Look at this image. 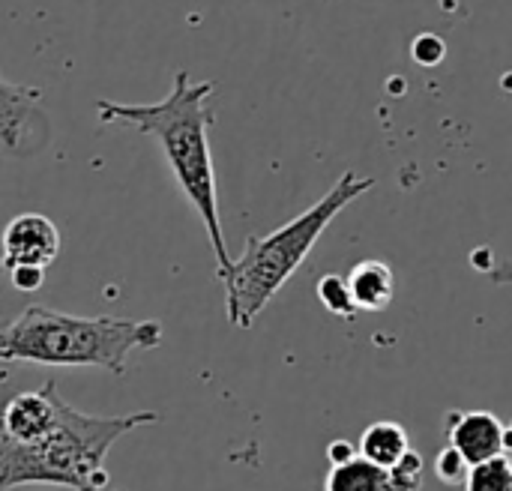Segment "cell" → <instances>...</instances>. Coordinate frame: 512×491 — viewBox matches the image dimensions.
Returning a JSON list of instances; mask_svg holds the SVG:
<instances>
[{"mask_svg": "<svg viewBox=\"0 0 512 491\" xmlns=\"http://www.w3.org/2000/svg\"><path fill=\"white\" fill-rule=\"evenodd\" d=\"M42 90L0 75V147L27 156L48 138V114L42 111Z\"/></svg>", "mask_w": 512, "mask_h": 491, "instance_id": "cell-5", "label": "cell"}, {"mask_svg": "<svg viewBox=\"0 0 512 491\" xmlns=\"http://www.w3.org/2000/svg\"><path fill=\"white\" fill-rule=\"evenodd\" d=\"M324 491H396L393 468L375 465L366 456L354 453L351 459L330 468Z\"/></svg>", "mask_w": 512, "mask_h": 491, "instance_id": "cell-9", "label": "cell"}, {"mask_svg": "<svg viewBox=\"0 0 512 491\" xmlns=\"http://www.w3.org/2000/svg\"><path fill=\"white\" fill-rule=\"evenodd\" d=\"M60 255V231L42 213H18L0 234V267L12 270H48Z\"/></svg>", "mask_w": 512, "mask_h": 491, "instance_id": "cell-6", "label": "cell"}, {"mask_svg": "<svg viewBox=\"0 0 512 491\" xmlns=\"http://www.w3.org/2000/svg\"><path fill=\"white\" fill-rule=\"evenodd\" d=\"M465 491H512V459L495 456L480 465H471Z\"/></svg>", "mask_w": 512, "mask_h": 491, "instance_id": "cell-11", "label": "cell"}, {"mask_svg": "<svg viewBox=\"0 0 512 491\" xmlns=\"http://www.w3.org/2000/svg\"><path fill=\"white\" fill-rule=\"evenodd\" d=\"M315 291H318L321 306H324L330 315H336V318H357V315H360L357 306H354V300H351L348 279H345L342 273H327V276H321Z\"/></svg>", "mask_w": 512, "mask_h": 491, "instance_id": "cell-12", "label": "cell"}, {"mask_svg": "<svg viewBox=\"0 0 512 491\" xmlns=\"http://www.w3.org/2000/svg\"><path fill=\"white\" fill-rule=\"evenodd\" d=\"M435 471H438V480H441V483H447V486H465L471 465L462 459V453H456V450L447 444V447L438 453V459H435Z\"/></svg>", "mask_w": 512, "mask_h": 491, "instance_id": "cell-13", "label": "cell"}, {"mask_svg": "<svg viewBox=\"0 0 512 491\" xmlns=\"http://www.w3.org/2000/svg\"><path fill=\"white\" fill-rule=\"evenodd\" d=\"M357 453L366 456V459L375 462V465L393 468V465H399V462L411 453V438H408V432H405L402 423L381 420V423L366 426V432L360 435Z\"/></svg>", "mask_w": 512, "mask_h": 491, "instance_id": "cell-10", "label": "cell"}, {"mask_svg": "<svg viewBox=\"0 0 512 491\" xmlns=\"http://www.w3.org/2000/svg\"><path fill=\"white\" fill-rule=\"evenodd\" d=\"M447 444L468 465L507 453V426L489 411H453L447 420Z\"/></svg>", "mask_w": 512, "mask_h": 491, "instance_id": "cell-7", "label": "cell"}, {"mask_svg": "<svg viewBox=\"0 0 512 491\" xmlns=\"http://www.w3.org/2000/svg\"><path fill=\"white\" fill-rule=\"evenodd\" d=\"M165 339L159 321L135 318H81L48 306H27L12 324L0 327L3 363L36 366H90L126 375L135 351H153Z\"/></svg>", "mask_w": 512, "mask_h": 491, "instance_id": "cell-4", "label": "cell"}, {"mask_svg": "<svg viewBox=\"0 0 512 491\" xmlns=\"http://www.w3.org/2000/svg\"><path fill=\"white\" fill-rule=\"evenodd\" d=\"M153 423H159L156 411L96 417L63 402L57 420L30 441H15L0 429V491L21 486L105 491V459L111 447L123 435Z\"/></svg>", "mask_w": 512, "mask_h": 491, "instance_id": "cell-2", "label": "cell"}, {"mask_svg": "<svg viewBox=\"0 0 512 491\" xmlns=\"http://www.w3.org/2000/svg\"><path fill=\"white\" fill-rule=\"evenodd\" d=\"M216 84L213 81H192L189 72H174V84L165 99L150 102V105H126L114 99H99L96 102V117L99 123H114L126 129H138L150 138L159 141L162 156L198 213L213 258H216V273L231 267V252L225 243L222 231V216H219V189H216V168H213V150H210V126H213V96Z\"/></svg>", "mask_w": 512, "mask_h": 491, "instance_id": "cell-1", "label": "cell"}, {"mask_svg": "<svg viewBox=\"0 0 512 491\" xmlns=\"http://www.w3.org/2000/svg\"><path fill=\"white\" fill-rule=\"evenodd\" d=\"M327 453H330V462H333V465H339V462L351 459V456H354L357 450H354V447H351L348 441H333V444L327 447Z\"/></svg>", "mask_w": 512, "mask_h": 491, "instance_id": "cell-15", "label": "cell"}, {"mask_svg": "<svg viewBox=\"0 0 512 491\" xmlns=\"http://www.w3.org/2000/svg\"><path fill=\"white\" fill-rule=\"evenodd\" d=\"M369 189H375V177L345 171L309 210L264 237H249L243 255L234 258L228 270L216 273L225 288V315L231 327L249 330L267 309V303L282 291V285L306 264L309 252L324 237L330 222Z\"/></svg>", "mask_w": 512, "mask_h": 491, "instance_id": "cell-3", "label": "cell"}, {"mask_svg": "<svg viewBox=\"0 0 512 491\" xmlns=\"http://www.w3.org/2000/svg\"><path fill=\"white\" fill-rule=\"evenodd\" d=\"M345 279L357 312H384L396 297V276L387 261L378 258L360 261L351 267Z\"/></svg>", "mask_w": 512, "mask_h": 491, "instance_id": "cell-8", "label": "cell"}, {"mask_svg": "<svg viewBox=\"0 0 512 491\" xmlns=\"http://www.w3.org/2000/svg\"><path fill=\"white\" fill-rule=\"evenodd\" d=\"M483 273H486L495 285H512V261H507V264H486Z\"/></svg>", "mask_w": 512, "mask_h": 491, "instance_id": "cell-14", "label": "cell"}, {"mask_svg": "<svg viewBox=\"0 0 512 491\" xmlns=\"http://www.w3.org/2000/svg\"><path fill=\"white\" fill-rule=\"evenodd\" d=\"M507 450H510V453H512V423H510V426H507Z\"/></svg>", "mask_w": 512, "mask_h": 491, "instance_id": "cell-16", "label": "cell"}]
</instances>
